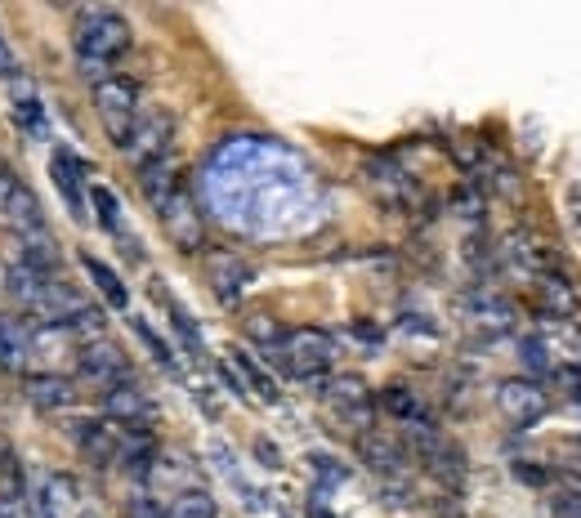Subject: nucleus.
<instances>
[{"label": "nucleus", "instance_id": "f257e3e1", "mask_svg": "<svg viewBox=\"0 0 581 518\" xmlns=\"http://www.w3.org/2000/svg\"><path fill=\"white\" fill-rule=\"evenodd\" d=\"M72 45H76L85 76L104 81V72L130 50V23L117 10H81L72 27Z\"/></svg>", "mask_w": 581, "mask_h": 518}, {"label": "nucleus", "instance_id": "f03ea898", "mask_svg": "<svg viewBox=\"0 0 581 518\" xmlns=\"http://www.w3.org/2000/svg\"><path fill=\"white\" fill-rule=\"evenodd\" d=\"M335 362V340L318 326H300V332H286L282 349H273V366L286 375H300V381H313Z\"/></svg>", "mask_w": 581, "mask_h": 518}, {"label": "nucleus", "instance_id": "7ed1b4c3", "mask_svg": "<svg viewBox=\"0 0 581 518\" xmlns=\"http://www.w3.org/2000/svg\"><path fill=\"white\" fill-rule=\"evenodd\" d=\"M134 99H139V94H134V85L126 76H104L99 85H94V108H99V121H104V130H108V138L117 148L130 144V134L139 125Z\"/></svg>", "mask_w": 581, "mask_h": 518}, {"label": "nucleus", "instance_id": "20e7f679", "mask_svg": "<svg viewBox=\"0 0 581 518\" xmlns=\"http://www.w3.org/2000/svg\"><path fill=\"white\" fill-rule=\"evenodd\" d=\"M81 375H85V381H90L94 389H104V394H112V389L130 385V362H126V353H121L117 345L99 340V345H90V349H81Z\"/></svg>", "mask_w": 581, "mask_h": 518}, {"label": "nucleus", "instance_id": "39448f33", "mask_svg": "<svg viewBox=\"0 0 581 518\" xmlns=\"http://www.w3.org/2000/svg\"><path fill=\"white\" fill-rule=\"evenodd\" d=\"M162 215V224H166V232H170V242L179 246V251H202V215H198V206H192V197L183 193V188H179V193L157 210Z\"/></svg>", "mask_w": 581, "mask_h": 518}, {"label": "nucleus", "instance_id": "423d86ee", "mask_svg": "<svg viewBox=\"0 0 581 518\" xmlns=\"http://www.w3.org/2000/svg\"><path fill=\"white\" fill-rule=\"evenodd\" d=\"M497 402H501V411L514 420V425H537V420L550 411V398L542 394L537 381H506L497 389Z\"/></svg>", "mask_w": 581, "mask_h": 518}, {"label": "nucleus", "instance_id": "0eeeda50", "mask_svg": "<svg viewBox=\"0 0 581 518\" xmlns=\"http://www.w3.org/2000/svg\"><path fill=\"white\" fill-rule=\"evenodd\" d=\"M367 188L376 193V202L380 206H394V210H403V206H412V197H416V183L394 166V161H367Z\"/></svg>", "mask_w": 581, "mask_h": 518}, {"label": "nucleus", "instance_id": "6e6552de", "mask_svg": "<svg viewBox=\"0 0 581 518\" xmlns=\"http://www.w3.org/2000/svg\"><path fill=\"white\" fill-rule=\"evenodd\" d=\"M166 138H170V117H153V121L134 125L126 153H130V157H134V166L143 170V166H153V161H162V157H166Z\"/></svg>", "mask_w": 581, "mask_h": 518}, {"label": "nucleus", "instance_id": "1a4fd4ad", "mask_svg": "<svg viewBox=\"0 0 581 518\" xmlns=\"http://www.w3.org/2000/svg\"><path fill=\"white\" fill-rule=\"evenodd\" d=\"M50 174H55V183H59V193H63L68 210H72L76 219H85V193H81L85 166H81V161H76L68 148H55V153H50Z\"/></svg>", "mask_w": 581, "mask_h": 518}, {"label": "nucleus", "instance_id": "9d476101", "mask_svg": "<svg viewBox=\"0 0 581 518\" xmlns=\"http://www.w3.org/2000/svg\"><path fill=\"white\" fill-rule=\"evenodd\" d=\"M104 407H108V415H112V420H121L126 430H143V425L153 420V398L143 394V389H134V385L112 389V394L104 398Z\"/></svg>", "mask_w": 581, "mask_h": 518}, {"label": "nucleus", "instance_id": "9b49d317", "mask_svg": "<svg viewBox=\"0 0 581 518\" xmlns=\"http://www.w3.org/2000/svg\"><path fill=\"white\" fill-rule=\"evenodd\" d=\"M327 398L341 407L345 420H354V425L367 430V420H371V394H367V385L358 381V375H341V381H331L327 385Z\"/></svg>", "mask_w": 581, "mask_h": 518}, {"label": "nucleus", "instance_id": "f8f14e48", "mask_svg": "<svg viewBox=\"0 0 581 518\" xmlns=\"http://www.w3.org/2000/svg\"><path fill=\"white\" fill-rule=\"evenodd\" d=\"M0 215H10L19 228H27V232H40L45 228V210H40V202H36V193L27 183H10V193H5V202H0Z\"/></svg>", "mask_w": 581, "mask_h": 518}, {"label": "nucleus", "instance_id": "ddd939ff", "mask_svg": "<svg viewBox=\"0 0 581 518\" xmlns=\"http://www.w3.org/2000/svg\"><path fill=\"white\" fill-rule=\"evenodd\" d=\"M363 460L376 469V474H390V479H399L403 469H407V456H403V447L399 443H390L384 434H363Z\"/></svg>", "mask_w": 581, "mask_h": 518}, {"label": "nucleus", "instance_id": "4468645a", "mask_svg": "<svg viewBox=\"0 0 581 518\" xmlns=\"http://www.w3.org/2000/svg\"><path fill=\"white\" fill-rule=\"evenodd\" d=\"M139 183H143V197L153 202V210H162V206L179 193V179H175L170 157H162V161H153V166H143V170H139Z\"/></svg>", "mask_w": 581, "mask_h": 518}, {"label": "nucleus", "instance_id": "2eb2a0df", "mask_svg": "<svg viewBox=\"0 0 581 518\" xmlns=\"http://www.w3.org/2000/svg\"><path fill=\"white\" fill-rule=\"evenodd\" d=\"M228 358H233V366L241 371V385H247V394H256L260 402H277V398H282L277 381H273V375H269V371H264V366H260L247 349H233Z\"/></svg>", "mask_w": 581, "mask_h": 518}, {"label": "nucleus", "instance_id": "dca6fc26", "mask_svg": "<svg viewBox=\"0 0 581 518\" xmlns=\"http://www.w3.org/2000/svg\"><path fill=\"white\" fill-rule=\"evenodd\" d=\"M72 438H76V447H81L94 465H112V460H117V438H112L104 425H94V420H81V425H72Z\"/></svg>", "mask_w": 581, "mask_h": 518}, {"label": "nucleus", "instance_id": "f3484780", "mask_svg": "<svg viewBox=\"0 0 581 518\" xmlns=\"http://www.w3.org/2000/svg\"><path fill=\"white\" fill-rule=\"evenodd\" d=\"M27 398L40 411H63V407H72L76 394H72L68 381H59V375H32V381H27Z\"/></svg>", "mask_w": 581, "mask_h": 518}, {"label": "nucleus", "instance_id": "a211bd4d", "mask_svg": "<svg viewBox=\"0 0 581 518\" xmlns=\"http://www.w3.org/2000/svg\"><path fill=\"white\" fill-rule=\"evenodd\" d=\"M211 281H215L220 300H224V304H233V300L241 296V287L251 281V268L241 264V260H215V264H211Z\"/></svg>", "mask_w": 581, "mask_h": 518}, {"label": "nucleus", "instance_id": "6ab92c4d", "mask_svg": "<svg viewBox=\"0 0 581 518\" xmlns=\"http://www.w3.org/2000/svg\"><path fill=\"white\" fill-rule=\"evenodd\" d=\"M85 273H90V281H94V287L104 291V300H108L112 309H126V304H130V291L121 287V277H117V273H112L104 260H90V255H85Z\"/></svg>", "mask_w": 581, "mask_h": 518}, {"label": "nucleus", "instance_id": "aec40b11", "mask_svg": "<svg viewBox=\"0 0 581 518\" xmlns=\"http://www.w3.org/2000/svg\"><path fill=\"white\" fill-rule=\"evenodd\" d=\"M465 309H470L478 322L497 326V332H506V326H510V304H506V300H497V296H488V291L465 296Z\"/></svg>", "mask_w": 581, "mask_h": 518}, {"label": "nucleus", "instance_id": "412c9836", "mask_svg": "<svg viewBox=\"0 0 581 518\" xmlns=\"http://www.w3.org/2000/svg\"><path fill=\"white\" fill-rule=\"evenodd\" d=\"M380 407L390 411L394 420H407V425H420V420H425V407H420V398H416L412 389H399V385L380 394Z\"/></svg>", "mask_w": 581, "mask_h": 518}, {"label": "nucleus", "instance_id": "4be33fe9", "mask_svg": "<svg viewBox=\"0 0 581 518\" xmlns=\"http://www.w3.org/2000/svg\"><path fill=\"white\" fill-rule=\"evenodd\" d=\"M5 277H10V291H14L23 304H32V309H36V300L45 296V287H50V281H45V273H36V268H27V264H14Z\"/></svg>", "mask_w": 581, "mask_h": 518}, {"label": "nucleus", "instance_id": "5701e85b", "mask_svg": "<svg viewBox=\"0 0 581 518\" xmlns=\"http://www.w3.org/2000/svg\"><path fill=\"white\" fill-rule=\"evenodd\" d=\"M542 304H546V313H559V317H568V313H577L581 309V300H577V291H572V281H564V277H546V287H542Z\"/></svg>", "mask_w": 581, "mask_h": 518}, {"label": "nucleus", "instance_id": "b1692460", "mask_svg": "<svg viewBox=\"0 0 581 518\" xmlns=\"http://www.w3.org/2000/svg\"><path fill=\"white\" fill-rule=\"evenodd\" d=\"M90 202H94V210H99V224H104L108 232H117V238H121V202H117V193H112V188L94 183V188H90Z\"/></svg>", "mask_w": 581, "mask_h": 518}, {"label": "nucleus", "instance_id": "393cba45", "mask_svg": "<svg viewBox=\"0 0 581 518\" xmlns=\"http://www.w3.org/2000/svg\"><path fill=\"white\" fill-rule=\"evenodd\" d=\"M0 366L19 371L23 366V336H19V322L0 317Z\"/></svg>", "mask_w": 581, "mask_h": 518}, {"label": "nucleus", "instance_id": "a878e982", "mask_svg": "<svg viewBox=\"0 0 581 518\" xmlns=\"http://www.w3.org/2000/svg\"><path fill=\"white\" fill-rule=\"evenodd\" d=\"M130 326H134V336H139L143 345H149V353H153V358H157V362H162L166 371H175V353H170V345H166V340H162V336L153 332V326L143 322V317H134Z\"/></svg>", "mask_w": 581, "mask_h": 518}, {"label": "nucleus", "instance_id": "bb28decb", "mask_svg": "<svg viewBox=\"0 0 581 518\" xmlns=\"http://www.w3.org/2000/svg\"><path fill=\"white\" fill-rule=\"evenodd\" d=\"M175 518H220V509L206 492H188L175 501Z\"/></svg>", "mask_w": 581, "mask_h": 518}, {"label": "nucleus", "instance_id": "cd10ccee", "mask_svg": "<svg viewBox=\"0 0 581 518\" xmlns=\"http://www.w3.org/2000/svg\"><path fill=\"white\" fill-rule=\"evenodd\" d=\"M19 264H27V268H36V273H45L50 264H59V246H45V242H27L23 246V260Z\"/></svg>", "mask_w": 581, "mask_h": 518}, {"label": "nucleus", "instance_id": "c85d7f7f", "mask_svg": "<svg viewBox=\"0 0 581 518\" xmlns=\"http://www.w3.org/2000/svg\"><path fill=\"white\" fill-rule=\"evenodd\" d=\"M247 332H251L260 345H269V349H282V340H286V332H282V326H277L273 317H251V322H247Z\"/></svg>", "mask_w": 581, "mask_h": 518}, {"label": "nucleus", "instance_id": "c756f323", "mask_svg": "<svg viewBox=\"0 0 581 518\" xmlns=\"http://www.w3.org/2000/svg\"><path fill=\"white\" fill-rule=\"evenodd\" d=\"M166 309H170V322H175V332L183 336V345H188L192 353H202V336H198V326H192V317H188V313H183L175 300H170Z\"/></svg>", "mask_w": 581, "mask_h": 518}, {"label": "nucleus", "instance_id": "7c9ffc66", "mask_svg": "<svg viewBox=\"0 0 581 518\" xmlns=\"http://www.w3.org/2000/svg\"><path fill=\"white\" fill-rule=\"evenodd\" d=\"M510 469H514V479H519L523 487H546V483H550V469L537 465V460H514Z\"/></svg>", "mask_w": 581, "mask_h": 518}, {"label": "nucleus", "instance_id": "2f4dec72", "mask_svg": "<svg viewBox=\"0 0 581 518\" xmlns=\"http://www.w3.org/2000/svg\"><path fill=\"white\" fill-rule=\"evenodd\" d=\"M519 353H523V366H527V371H537V375H546V371H550V353H546V345H542V340H523V345H519Z\"/></svg>", "mask_w": 581, "mask_h": 518}, {"label": "nucleus", "instance_id": "473e14b6", "mask_svg": "<svg viewBox=\"0 0 581 518\" xmlns=\"http://www.w3.org/2000/svg\"><path fill=\"white\" fill-rule=\"evenodd\" d=\"M313 474H318L322 483H345L349 469H345L341 460H331V456H313Z\"/></svg>", "mask_w": 581, "mask_h": 518}, {"label": "nucleus", "instance_id": "72a5a7b5", "mask_svg": "<svg viewBox=\"0 0 581 518\" xmlns=\"http://www.w3.org/2000/svg\"><path fill=\"white\" fill-rule=\"evenodd\" d=\"M550 514H555V518H581V492H572V487L559 492V496L550 501Z\"/></svg>", "mask_w": 581, "mask_h": 518}, {"label": "nucleus", "instance_id": "f704fd0d", "mask_svg": "<svg viewBox=\"0 0 581 518\" xmlns=\"http://www.w3.org/2000/svg\"><path fill=\"white\" fill-rule=\"evenodd\" d=\"M14 117H19L23 125H32V130L45 121V117H40V104L32 99V94H23V99H14Z\"/></svg>", "mask_w": 581, "mask_h": 518}, {"label": "nucleus", "instance_id": "c9c22d12", "mask_svg": "<svg viewBox=\"0 0 581 518\" xmlns=\"http://www.w3.org/2000/svg\"><path fill=\"white\" fill-rule=\"evenodd\" d=\"M555 381H559V385H564V389L581 402V366H559V371H555Z\"/></svg>", "mask_w": 581, "mask_h": 518}, {"label": "nucleus", "instance_id": "e433bc0d", "mask_svg": "<svg viewBox=\"0 0 581 518\" xmlns=\"http://www.w3.org/2000/svg\"><path fill=\"white\" fill-rule=\"evenodd\" d=\"M0 76H5V81L19 76V55L10 50V40H5V36H0Z\"/></svg>", "mask_w": 581, "mask_h": 518}, {"label": "nucleus", "instance_id": "4c0bfd02", "mask_svg": "<svg viewBox=\"0 0 581 518\" xmlns=\"http://www.w3.org/2000/svg\"><path fill=\"white\" fill-rule=\"evenodd\" d=\"M130 518H162V505L149 501V496H139V501H130Z\"/></svg>", "mask_w": 581, "mask_h": 518}, {"label": "nucleus", "instance_id": "58836bf2", "mask_svg": "<svg viewBox=\"0 0 581 518\" xmlns=\"http://www.w3.org/2000/svg\"><path fill=\"white\" fill-rule=\"evenodd\" d=\"M354 336H358L363 345H380V340H384V332H380V326H371V322H354Z\"/></svg>", "mask_w": 581, "mask_h": 518}, {"label": "nucleus", "instance_id": "ea45409f", "mask_svg": "<svg viewBox=\"0 0 581 518\" xmlns=\"http://www.w3.org/2000/svg\"><path fill=\"white\" fill-rule=\"evenodd\" d=\"M256 451H260V460H269V465H277L282 456H277V447H269V443H256Z\"/></svg>", "mask_w": 581, "mask_h": 518}, {"label": "nucleus", "instance_id": "a19ab883", "mask_svg": "<svg viewBox=\"0 0 581 518\" xmlns=\"http://www.w3.org/2000/svg\"><path fill=\"white\" fill-rule=\"evenodd\" d=\"M309 518H335V514H331L327 505H318V501H313V505H309Z\"/></svg>", "mask_w": 581, "mask_h": 518}, {"label": "nucleus", "instance_id": "79ce46f5", "mask_svg": "<svg viewBox=\"0 0 581 518\" xmlns=\"http://www.w3.org/2000/svg\"><path fill=\"white\" fill-rule=\"evenodd\" d=\"M568 202H572V210H577V224H581V188H577V193H572Z\"/></svg>", "mask_w": 581, "mask_h": 518}]
</instances>
